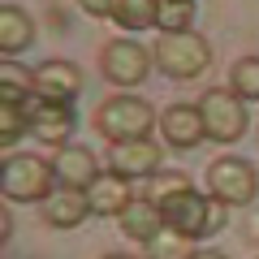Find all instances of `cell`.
Returning <instances> with one entry per match:
<instances>
[{
	"label": "cell",
	"mask_w": 259,
	"mask_h": 259,
	"mask_svg": "<svg viewBox=\"0 0 259 259\" xmlns=\"http://www.w3.org/2000/svg\"><path fill=\"white\" fill-rule=\"evenodd\" d=\"M95 130H100L108 143H130V139H151V130L160 125L156 108H151L143 95H108V100L95 108Z\"/></svg>",
	"instance_id": "1"
},
{
	"label": "cell",
	"mask_w": 259,
	"mask_h": 259,
	"mask_svg": "<svg viewBox=\"0 0 259 259\" xmlns=\"http://www.w3.org/2000/svg\"><path fill=\"white\" fill-rule=\"evenodd\" d=\"M56 190V168L52 160L30 156V151H18V156H5L0 164V194L9 203H44L48 194Z\"/></svg>",
	"instance_id": "2"
},
{
	"label": "cell",
	"mask_w": 259,
	"mask_h": 259,
	"mask_svg": "<svg viewBox=\"0 0 259 259\" xmlns=\"http://www.w3.org/2000/svg\"><path fill=\"white\" fill-rule=\"evenodd\" d=\"M156 69L173 82H190V78L207 74V65H212V44H207L199 30H173V35H160L156 48Z\"/></svg>",
	"instance_id": "3"
},
{
	"label": "cell",
	"mask_w": 259,
	"mask_h": 259,
	"mask_svg": "<svg viewBox=\"0 0 259 259\" xmlns=\"http://www.w3.org/2000/svg\"><path fill=\"white\" fill-rule=\"evenodd\" d=\"M151 65H156V56H151V48H143L139 39H108V44L100 48V74H104V82H112L117 91L143 87L151 78Z\"/></svg>",
	"instance_id": "4"
},
{
	"label": "cell",
	"mask_w": 259,
	"mask_h": 259,
	"mask_svg": "<svg viewBox=\"0 0 259 259\" xmlns=\"http://www.w3.org/2000/svg\"><path fill=\"white\" fill-rule=\"evenodd\" d=\"M160 216H164V225L168 229H177V233H186V238H212L216 229H221V221H225V203H216V199H203V194L194 190H182L177 199H168L164 207H160Z\"/></svg>",
	"instance_id": "5"
},
{
	"label": "cell",
	"mask_w": 259,
	"mask_h": 259,
	"mask_svg": "<svg viewBox=\"0 0 259 259\" xmlns=\"http://www.w3.org/2000/svg\"><path fill=\"white\" fill-rule=\"evenodd\" d=\"M207 194L225 207H250L259 194V173L242 156H221L207 164Z\"/></svg>",
	"instance_id": "6"
},
{
	"label": "cell",
	"mask_w": 259,
	"mask_h": 259,
	"mask_svg": "<svg viewBox=\"0 0 259 259\" xmlns=\"http://www.w3.org/2000/svg\"><path fill=\"white\" fill-rule=\"evenodd\" d=\"M199 112H203V125H207V139L212 143H238V139H246V130H250L246 100L233 95L229 87L203 91L199 95Z\"/></svg>",
	"instance_id": "7"
},
{
	"label": "cell",
	"mask_w": 259,
	"mask_h": 259,
	"mask_svg": "<svg viewBox=\"0 0 259 259\" xmlns=\"http://www.w3.org/2000/svg\"><path fill=\"white\" fill-rule=\"evenodd\" d=\"M22 112L30 121V134L39 143H48V147H65L69 134H74V125H78L74 104H56V100H44V95H26Z\"/></svg>",
	"instance_id": "8"
},
{
	"label": "cell",
	"mask_w": 259,
	"mask_h": 259,
	"mask_svg": "<svg viewBox=\"0 0 259 259\" xmlns=\"http://www.w3.org/2000/svg\"><path fill=\"white\" fill-rule=\"evenodd\" d=\"M108 168L121 177L139 182V177H156L164 168V147L156 139H130V143H108Z\"/></svg>",
	"instance_id": "9"
},
{
	"label": "cell",
	"mask_w": 259,
	"mask_h": 259,
	"mask_svg": "<svg viewBox=\"0 0 259 259\" xmlns=\"http://www.w3.org/2000/svg\"><path fill=\"white\" fill-rule=\"evenodd\" d=\"M160 134H164V143L177 147V151H194L199 143H207V125H203L199 104H168V108L160 112Z\"/></svg>",
	"instance_id": "10"
},
{
	"label": "cell",
	"mask_w": 259,
	"mask_h": 259,
	"mask_svg": "<svg viewBox=\"0 0 259 259\" xmlns=\"http://www.w3.org/2000/svg\"><path fill=\"white\" fill-rule=\"evenodd\" d=\"M35 74V95H44V100H56V104H74L78 95H82V69H78L74 61H44L39 69H30Z\"/></svg>",
	"instance_id": "11"
},
{
	"label": "cell",
	"mask_w": 259,
	"mask_h": 259,
	"mask_svg": "<svg viewBox=\"0 0 259 259\" xmlns=\"http://www.w3.org/2000/svg\"><path fill=\"white\" fill-rule=\"evenodd\" d=\"M39 212H44V225H48V229H78V225L91 216V199H87V190L56 186L44 203H39Z\"/></svg>",
	"instance_id": "12"
},
{
	"label": "cell",
	"mask_w": 259,
	"mask_h": 259,
	"mask_svg": "<svg viewBox=\"0 0 259 259\" xmlns=\"http://www.w3.org/2000/svg\"><path fill=\"white\" fill-rule=\"evenodd\" d=\"M52 168H56V186H74V190H87V186H91L95 177L104 173V168L95 164L91 147H78V143H65V147H56Z\"/></svg>",
	"instance_id": "13"
},
{
	"label": "cell",
	"mask_w": 259,
	"mask_h": 259,
	"mask_svg": "<svg viewBox=\"0 0 259 259\" xmlns=\"http://www.w3.org/2000/svg\"><path fill=\"white\" fill-rule=\"evenodd\" d=\"M87 199H91V216H121L125 203L134 199V190H130V177H121L117 168H104L87 186Z\"/></svg>",
	"instance_id": "14"
},
{
	"label": "cell",
	"mask_w": 259,
	"mask_h": 259,
	"mask_svg": "<svg viewBox=\"0 0 259 259\" xmlns=\"http://www.w3.org/2000/svg\"><path fill=\"white\" fill-rule=\"evenodd\" d=\"M117 221H121V233H125V238H134L139 246H147V242L164 229V216H160V207L151 203L147 194H134Z\"/></svg>",
	"instance_id": "15"
},
{
	"label": "cell",
	"mask_w": 259,
	"mask_h": 259,
	"mask_svg": "<svg viewBox=\"0 0 259 259\" xmlns=\"http://www.w3.org/2000/svg\"><path fill=\"white\" fill-rule=\"evenodd\" d=\"M30 44H35V18H30L26 9H18V5H5V9H0V52L13 61V56H22Z\"/></svg>",
	"instance_id": "16"
},
{
	"label": "cell",
	"mask_w": 259,
	"mask_h": 259,
	"mask_svg": "<svg viewBox=\"0 0 259 259\" xmlns=\"http://www.w3.org/2000/svg\"><path fill=\"white\" fill-rule=\"evenodd\" d=\"M160 13V0H112V22L121 30H151Z\"/></svg>",
	"instance_id": "17"
},
{
	"label": "cell",
	"mask_w": 259,
	"mask_h": 259,
	"mask_svg": "<svg viewBox=\"0 0 259 259\" xmlns=\"http://www.w3.org/2000/svg\"><path fill=\"white\" fill-rule=\"evenodd\" d=\"M143 250H147V259H194V238H186V233L164 225Z\"/></svg>",
	"instance_id": "18"
},
{
	"label": "cell",
	"mask_w": 259,
	"mask_h": 259,
	"mask_svg": "<svg viewBox=\"0 0 259 259\" xmlns=\"http://www.w3.org/2000/svg\"><path fill=\"white\" fill-rule=\"evenodd\" d=\"M229 91L242 95L246 104H259V56H242V61H233Z\"/></svg>",
	"instance_id": "19"
},
{
	"label": "cell",
	"mask_w": 259,
	"mask_h": 259,
	"mask_svg": "<svg viewBox=\"0 0 259 259\" xmlns=\"http://www.w3.org/2000/svg\"><path fill=\"white\" fill-rule=\"evenodd\" d=\"M182 190H190V177L177 173V168H160L156 177H147V190H143V194H147L156 207H164L168 199H177Z\"/></svg>",
	"instance_id": "20"
},
{
	"label": "cell",
	"mask_w": 259,
	"mask_h": 259,
	"mask_svg": "<svg viewBox=\"0 0 259 259\" xmlns=\"http://www.w3.org/2000/svg\"><path fill=\"white\" fill-rule=\"evenodd\" d=\"M156 26H160V35H173V30H194V0H160Z\"/></svg>",
	"instance_id": "21"
},
{
	"label": "cell",
	"mask_w": 259,
	"mask_h": 259,
	"mask_svg": "<svg viewBox=\"0 0 259 259\" xmlns=\"http://www.w3.org/2000/svg\"><path fill=\"white\" fill-rule=\"evenodd\" d=\"M22 134H30V121L22 112V104H0V147H5V156L13 151V143Z\"/></svg>",
	"instance_id": "22"
},
{
	"label": "cell",
	"mask_w": 259,
	"mask_h": 259,
	"mask_svg": "<svg viewBox=\"0 0 259 259\" xmlns=\"http://www.w3.org/2000/svg\"><path fill=\"white\" fill-rule=\"evenodd\" d=\"M91 18H112V0H78Z\"/></svg>",
	"instance_id": "23"
},
{
	"label": "cell",
	"mask_w": 259,
	"mask_h": 259,
	"mask_svg": "<svg viewBox=\"0 0 259 259\" xmlns=\"http://www.w3.org/2000/svg\"><path fill=\"white\" fill-rule=\"evenodd\" d=\"M194 259H229V255H221V250H194Z\"/></svg>",
	"instance_id": "24"
},
{
	"label": "cell",
	"mask_w": 259,
	"mask_h": 259,
	"mask_svg": "<svg viewBox=\"0 0 259 259\" xmlns=\"http://www.w3.org/2000/svg\"><path fill=\"white\" fill-rule=\"evenodd\" d=\"M104 259H134V255H104Z\"/></svg>",
	"instance_id": "25"
}]
</instances>
